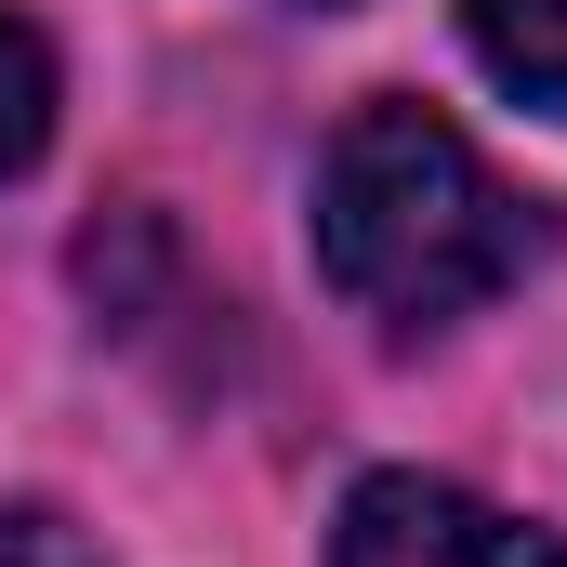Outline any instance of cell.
Listing matches in <instances>:
<instances>
[{"label":"cell","mask_w":567,"mask_h":567,"mask_svg":"<svg viewBox=\"0 0 567 567\" xmlns=\"http://www.w3.org/2000/svg\"><path fill=\"white\" fill-rule=\"evenodd\" d=\"M317 265L383 330H449L542 265V212L475 158L462 120L383 93L317 158Z\"/></svg>","instance_id":"6da1fadb"},{"label":"cell","mask_w":567,"mask_h":567,"mask_svg":"<svg viewBox=\"0 0 567 567\" xmlns=\"http://www.w3.org/2000/svg\"><path fill=\"white\" fill-rule=\"evenodd\" d=\"M330 567H567V555L528 515H502L449 475H357L343 528H330Z\"/></svg>","instance_id":"7a4b0ae2"},{"label":"cell","mask_w":567,"mask_h":567,"mask_svg":"<svg viewBox=\"0 0 567 567\" xmlns=\"http://www.w3.org/2000/svg\"><path fill=\"white\" fill-rule=\"evenodd\" d=\"M0 567H106L66 515H0Z\"/></svg>","instance_id":"5b68a950"},{"label":"cell","mask_w":567,"mask_h":567,"mask_svg":"<svg viewBox=\"0 0 567 567\" xmlns=\"http://www.w3.org/2000/svg\"><path fill=\"white\" fill-rule=\"evenodd\" d=\"M40 133H53V53L27 13H0V172H27Z\"/></svg>","instance_id":"277c9868"},{"label":"cell","mask_w":567,"mask_h":567,"mask_svg":"<svg viewBox=\"0 0 567 567\" xmlns=\"http://www.w3.org/2000/svg\"><path fill=\"white\" fill-rule=\"evenodd\" d=\"M462 40H475V66L515 106H555L567 120V0H462Z\"/></svg>","instance_id":"3957f363"}]
</instances>
